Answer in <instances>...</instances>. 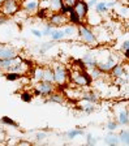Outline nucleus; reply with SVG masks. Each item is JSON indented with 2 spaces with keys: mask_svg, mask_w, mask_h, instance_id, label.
Instances as JSON below:
<instances>
[{
  "mask_svg": "<svg viewBox=\"0 0 129 146\" xmlns=\"http://www.w3.org/2000/svg\"><path fill=\"white\" fill-rule=\"evenodd\" d=\"M68 20H69V24H73V25H76V26H80L81 24H85V21L77 15V12L74 9H72L71 13L68 15Z\"/></svg>",
  "mask_w": 129,
  "mask_h": 146,
  "instance_id": "nucleus-17",
  "label": "nucleus"
},
{
  "mask_svg": "<svg viewBox=\"0 0 129 146\" xmlns=\"http://www.w3.org/2000/svg\"><path fill=\"white\" fill-rule=\"evenodd\" d=\"M121 50H123V51H126V50H129V39L124 40V42L121 43Z\"/></svg>",
  "mask_w": 129,
  "mask_h": 146,
  "instance_id": "nucleus-39",
  "label": "nucleus"
},
{
  "mask_svg": "<svg viewBox=\"0 0 129 146\" xmlns=\"http://www.w3.org/2000/svg\"><path fill=\"white\" fill-rule=\"evenodd\" d=\"M77 35H78V38H80L85 44L95 47L99 43L98 38H97V35H95V31L93 30L90 26H87L86 24H81L80 26H77Z\"/></svg>",
  "mask_w": 129,
  "mask_h": 146,
  "instance_id": "nucleus-2",
  "label": "nucleus"
},
{
  "mask_svg": "<svg viewBox=\"0 0 129 146\" xmlns=\"http://www.w3.org/2000/svg\"><path fill=\"white\" fill-rule=\"evenodd\" d=\"M33 95L30 91H22L21 93V99L24 100V102H26V103H30L31 100H33Z\"/></svg>",
  "mask_w": 129,
  "mask_h": 146,
  "instance_id": "nucleus-33",
  "label": "nucleus"
},
{
  "mask_svg": "<svg viewBox=\"0 0 129 146\" xmlns=\"http://www.w3.org/2000/svg\"><path fill=\"white\" fill-rule=\"evenodd\" d=\"M80 98L82 100H87V102H93V103H98V100H99L98 93L94 90H82Z\"/></svg>",
  "mask_w": 129,
  "mask_h": 146,
  "instance_id": "nucleus-13",
  "label": "nucleus"
},
{
  "mask_svg": "<svg viewBox=\"0 0 129 146\" xmlns=\"http://www.w3.org/2000/svg\"><path fill=\"white\" fill-rule=\"evenodd\" d=\"M21 12L20 0H3L0 1V15L5 17H13Z\"/></svg>",
  "mask_w": 129,
  "mask_h": 146,
  "instance_id": "nucleus-3",
  "label": "nucleus"
},
{
  "mask_svg": "<svg viewBox=\"0 0 129 146\" xmlns=\"http://www.w3.org/2000/svg\"><path fill=\"white\" fill-rule=\"evenodd\" d=\"M72 9H73V7H71V5H65V4H64V5L62 7V9H60V12H62L63 15L68 16V15H69V13H71V11H72Z\"/></svg>",
  "mask_w": 129,
  "mask_h": 146,
  "instance_id": "nucleus-36",
  "label": "nucleus"
},
{
  "mask_svg": "<svg viewBox=\"0 0 129 146\" xmlns=\"http://www.w3.org/2000/svg\"><path fill=\"white\" fill-rule=\"evenodd\" d=\"M77 1H78V0H63V3H64L65 5H71V7L76 5Z\"/></svg>",
  "mask_w": 129,
  "mask_h": 146,
  "instance_id": "nucleus-38",
  "label": "nucleus"
},
{
  "mask_svg": "<svg viewBox=\"0 0 129 146\" xmlns=\"http://www.w3.org/2000/svg\"><path fill=\"white\" fill-rule=\"evenodd\" d=\"M90 73V77H91L93 81H99V80L103 78V76H105L106 73L102 72L101 69H99L98 67H94V68H90V69H87Z\"/></svg>",
  "mask_w": 129,
  "mask_h": 146,
  "instance_id": "nucleus-18",
  "label": "nucleus"
},
{
  "mask_svg": "<svg viewBox=\"0 0 129 146\" xmlns=\"http://www.w3.org/2000/svg\"><path fill=\"white\" fill-rule=\"evenodd\" d=\"M106 128H107V131H116L119 128V123H117V120H108Z\"/></svg>",
  "mask_w": 129,
  "mask_h": 146,
  "instance_id": "nucleus-34",
  "label": "nucleus"
},
{
  "mask_svg": "<svg viewBox=\"0 0 129 146\" xmlns=\"http://www.w3.org/2000/svg\"><path fill=\"white\" fill-rule=\"evenodd\" d=\"M13 64H15V59H1V69L4 72H8Z\"/></svg>",
  "mask_w": 129,
  "mask_h": 146,
  "instance_id": "nucleus-30",
  "label": "nucleus"
},
{
  "mask_svg": "<svg viewBox=\"0 0 129 146\" xmlns=\"http://www.w3.org/2000/svg\"><path fill=\"white\" fill-rule=\"evenodd\" d=\"M56 44V40H50V42H43L42 44H40V47L38 48V52L39 54H44V52H47L50 48H52Z\"/></svg>",
  "mask_w": 129,
  "mask_h": 146,
  "instance_id": "nucleus-25",
  "label": "nucleus"
},
{
  "mask_svg": "<svg viewBox=\"0 0 129 146\" xmlns=\"http://www.w3.org/2000/svg\"><path fill=\"white\" fill-rule=\"evenodd\" d=\"M0 69H1V59H0Z\"/></svg>",
  "mask_w": 129,
  "mask_h": 146,
  "instance_id": "nucleus-42",
  "label": "nucleus"
},
{
  "mask_svg": "<svg viewBox=\"0 0 129 146\" xmlns=\"http://www.w3.org/2000/svg\"><path fill=\"white\" fill-rule=\"evenodd\" d=\"M19 56L17 51L9 46H0V59H15Z\"/></svg>",
  "mask_w": 129,
  "mask_h": 146,
  "instance_id": "nucleus-12",
  "label": "nucleus"
},
{
  "mask_svg": "<svg viewBox=\"0 0 129 146\" xmlns=\"http://www.w3.org/2000/svg\"><path fill=\"white\" fill-rule=\"evenodd\" d=\"M89 8L90 7L86 0H78L76 3V5L73 7V9L77 12V15L80 16L83 21H85L86 18H87V16H89Z\"/></svg>",
  "mask_w": 129,
  "mask_h": 146,
  "instance_id": "nucleus-9",
  "label": "nucleus"
},
{
  "mask_svg": "<svg viewBox=\"0 0 129 146\" xmlns=\"http://www.w3.org/2000/svg\"><path fill=\"white\" fill-rule=\"evenodd\" d=\"M55 91V84L46 81H39L35 84L33 89V94L35 97H50Z\"/></svg>",
  "mask_w": 129,
  "mask_h": 146,
  "instance_id": "nucleus-4",
  "label": "nucleus"
},
{
  "mask_svg": "<svg viewBox=\"0 0 129 146\" xmlns=\"http://www.w3.org/2000/svg\"><path fill=\"white\" fill-rule=\"evenodd\" d=\"M24 74L21 73H17V72H5L4 73V77H5L7 81H11V82H15V81H19V80L22 78Z\"/></svg>",
  "mask_w": 129,
  "mask_h": 146,
  "instance_id": "nucleus-23",
  "label": "nucleus"
},
{
  "mask_svg": "<svg viewBox=\"0 0 129 146\" xmlns=\"http://www.w3.org/2000/svg\"><path fill=\"white\" fill-rule=\"evenodd\" d=\"M83 102H85V104L81 107V110H82L85 113L90 115V113H93L94 111H95V104H97V103H93V102H87V100H83Z\"/></svg>",
  "mask_w": 129,
  "mask_h": 146,
  "instance_id": "nucleus-27",
  "label": "nucleus"
},
{
  "mask_svg": "<svg viewBox=\"0 0 129 146\" xmlns=\"http://www.w3.org/2000/svg\"><path fill=\"white\" fill-rule=\"evenodd\" d=\"M116 120H117V123H119V125L128 127L129 125V108H128V106L120 107L119 110H116Z\"/></svg>",
  "mask_w": 129,
  "mask_h": 146,
  "instance_id": "nucleus-8",
  "label": "nucleus"
},
{
  "mask_svg": "<svg viewBox=\"0 0 129 146\" xmlns=\"http://www.w3.org/2000/svg\"><path fill=\"white\" fill-rule=\"evenodd\" d=\"M85 138H86V143H87V145H90V146L97 145V142H98V140H97V138L93 136L91 133H86L85 134Z\"/></svg>",
  "mask_w": 129,
  "mask_h": 146,
  "instance_id": "nucleus-32",
  "label": "nucleus"
},
{
  "mask_svg": "<svg viewBox=\"0 0 129 146\" xmlns=\"http://www.w3.org/2000/svg\"><path fill=\"white\" fill-rule=\"evenodd\" d=\"M50 15H51V12H50L48 8H44V7H39V9L37 11V13H35V17L39 18V20H48Z\"/></svg>",
  "mask_w": 129,
  "mask_h": 146,
  "instance_id": "nucleus-22",
  "label": "nucleus"
},
{
  "mask_svg": "<svg viewBox=\"0 0 129 146\" xmlns=\"http://www.w3.org/2000/svg\"><path fill=\"white\" fill-rule=\"evenodd\" d=\"M65 38V34H64V30L63 29H54L52 33H51V39L52 40H62Z\"/></svg>",
  "mask_w": 129,
  "mask_h": 146,
  "instance_id": "nucleus-26",
  "label": "nucleus"
},
{
  "mask_svg": "<svg viewBox=\"0 0 129 146\" xmlns=\"http://www.w3.org/2000/svg\"><path fill=\"white\" fill-rule=\"evenodd\" d=\"M69 82H72L74 86L80 89H83V88H89L91 85V77H90V73L87 69H78L76 70H72L69 72Z\"/></svg>",
  "mask_w": 129,
  "mask_h": 146,
  "instance_id": "nucleus-1",
  "label": "nucleus"
},
{
  "mask_svg": "<svg viewBox=\"0 0 129 146\" xmlns=\"http://www.w3.org/2000/svg\"><path fill=\"white\" fill-rule=\"evenodd\" d=\"M54 76H55V85L58 86H63L69 81V72L62 64H58L54 68Z\"/></svg>",
  "mask_w": 129,
  "mask_h": 146,
  "instance_id": "nucleus-5",
  "label": "nucleus"
},
{
  "mask_svg": "<svg viewBox=\"0 0 129 146\" xmlns=\"http://www.w3.org/2000/svg\"><path fill=\"white\" fill-rule=\"evenodd\" d=\"M34 138H35V141H38V142H42V141H44L47 138V133L46 132H37L35 133V136H34Z\"/></svg>",
  "mask_w": 129,
  "mask_h": 146,
  "instance_id": "nucleus-35",
  "label": "nucleus"
},
{
  "mask_svg": "<svg viewBox=\"0 0 129 146\" xmlns=\"http://www.w3.org/2000/svg\"><path fill=\"white\" fill-rule=\"evenodd\" d=\"M40 1H43V0H40Z\"/></svg>",
  "mask_w": 129,
  "mask_h": 146,
  "instance_id": "nucleus-45",
  "label": "nucleus"
},
{
  "mask_svg": "<svg viewBox=\"0 0 129 146\" xmlns=\"http://www.w3.org/2000/svg\"><path fill=\"white\" fill-rule=\"evenodd\" d=\"M125 77H126V78H129V69H128V67H126V73H125Z\"/></svg>",
  "mask_w": 129,
  "mask_h": 146,
  "instance_id": "nucleus-41",
  "label": "nucleus"
},
{
  "mask_svg": "<svg viewBox=\"0 0 129 146\" xmlns=\"http://www.w3.org/2000/svg\"><path fill=\"white\" fill-rule=\"evenodd\" d=\"M0 121H1V124H4V125H9V127L17 128V123H16L13 119H11L9 116H3Z\"/></svg>",
  "mask_w": 129,
  "mask_h": 146,
  "instance_id": "nucleus-31",
  "label": "nucleus"
},
{
  "mask_svg": "<svg viewBox=\"0 0 129 146\" xmlns=\"http://www.w3.org/2000/svg\"><path fill=\"white\" fill-rule=\"evenodd\" d=\"M43 81H46V82H52V84H55L54 68H51V67H44V74H43Z\"/></svg>",
  "mask_w": 129,
  "mask_h": 146,
  "instance_id": "nucleus-21",
  "label": "nucleus"
},
{
  "mask_svg": "<svg viewBox=\"0 0 129 146\" xmlns=\"http://www.w3.org/2000/svg\"><path fill=\"white\" fill-rule=\"evenodd\" d=\"M64 5L63 0H43L40 1V7H44V8H48L50 12H60L62 7Z\"/></svg>",
  "mask_w": 129,
  "mask_h": 146,
  "instance_id": "nucleus-11",
  "label": "nucleus"
},
{
  "mask_svg": "<svg viewBox=\"0 0 129 146\" xmlns=\"http://www.w3.org/2000/svg\"><path fill=\"white\" fill-rule=\"evenodd\" d=\"M126 106H128V108H129V102H128V104H126Z\"/></svg>",
  "mask_w": 129,
  "mask_h": 146,
  "instance_id": "nucleus-43",
  "label": "nucleus"
},
{
  "mask_svg": "<svg viewBox=\"0 0 129 146\" xmlns=\"http://www.w3.org/2000/svg\"><path fill=\"white\" fill-rule=\"evenodd\" d=\"M81 59H82V61L86 64L87 69L97 67V64H98V59H97L95 56H94V55L91 54V52H86V54L83 55V56H82Z\"/></svg>",
  "mask_w": 129,
  "mask_h": 146,
  "instance_id": "nucleus-15",
  "label": "nucleus"
},
{
  "mask_svg": "<svg viewBox=\"0 0 129 146\" xmlns=\"http://www.w3.org/2000/svg\"><path fill=\"white\" fill-rule=\"evenodd\" d=\"M115 4H116L115 1H107V7H108V8H112Z\"/></svg>",
  "mask_w": 129,
  "mask_h": 146,
  "instance_id": "nucleus-40",
  "label": "nucleus"
},
{
  "mask_svg": "<svg viewBox=\"0 0 129 146\" xmlns=\"http://www.w3.org/2000/svg\"><path fill=\"white\" fill-rule=\"evenodd\" d=\"M47 21H48L50 24H52L55 27H62V26H65V25L69 24L68 16L63 15L62 12H54V13H51Z\"/></svg>",
  "mask_w": 129,
  "mask_h": 146,
  "instance_id": "nucleus-7",
  "label": "nucleus"
},
{
  "mask_svg": "<svg viewBox=\"0 0 129 146\" xmlns=\"http://www.w3.org/2000/svg\"><path fill=\"white\" fill-rule=\"evenodd\" d=\"M119 138H120V142L124 143V145H128L129 146V129H121L119 132Z\"/></svg>",
  "mask_w": 129,
  "mask_h": 146,
  "instance_id": "nucleus-28",
  "label": "nucleus"
},
{
  "mask_svg": "<svg viewBox=\"0 0 129 146\" xmlns=\"http://www.w3.org/2000/svg\"><path fill=\"white\" fill-rule=\"evenodd\" d=\"M21 12L26 15H35L40 7V0H20Z\"/></svg>",
  "mask_w": 129,
  "mask_h": 146,
  "instance_id": "nucleus-6",
  "label": "nucleus"
},
{
  "mask_svg": "<svg viewBox=\"0 0 129 146\" xmlns=\"http://www.w3.org/2000/svg\"><path fill=\"white\" fill-rule=\"evenodd\" d=\"M125 73H126V65L124 63H121V61H119V63L110 70L108 74H110L111 78L119 80V78H121V77L125 76Z\"/></svg>",
  "mask_w": 129,
  "mask_h": 146,
  "instance_id": "nucleus-10",
  "label": "nucleus"
},
{
  "mask_svg": "<svg viewBox=\"0 0 129 146\" xmlns=\"http://www.w3.org/2000/svg\"><path fill=\"white\" fill-rule=\"evenodd\" d=\"M64 34H65V36H68V38H71V36H73L74 34H77V26L76 25H73V24H68V25H65L64 26Z\"/></svg>",
  "mask_w": 129,
  "mask_h": 146,
  "instance_id": "nucleus-24",
  "label": "nucleus"
},
{
  "mask_svg": "<svg viewBox=\"0 0 129 146\" xmlns=\"http://www.w3.org/2000/svg\"><path fill=\"white\" fill-rule=\"evenodd\" d=\"M31 34H33L35 38H42L43 36V31L42 30H38V29H31Z\"/></svg>",
  "mask_w": 129,
  "mask_h": 146,
  "instance_id": "nucleus-37",
  "label": "nucleus"
},
{
  "mask_svg": "<svg viewBox=\"0 0 129 146\" xmlns=\"http://www.w3.org/2000/svg\"><path fill=\"white\" fill-rule=\"evenodd\" d=\"M43 74H44V67H37L31 70V77L35 82L43 81Z\"/></svg>",
  "mask_w": 129,
  "mask_h": 146,
  "instance_id": "nucleus-19",
  "label": "nucleus"
},
{
  "mask_svg": "<svg viewBox=\"0 0 129 146\" xmlns=\"http://www.w3.org/2000/svg\"><path fill=\"white\" fill-rule=\"evenodd\" d=\"M46 102H50V103H56V104H62L63 102H64V95H63V93L54 91L50 97H47Z\"/></svg>",
  "mask_w": 129,
  "mask_h": 146,
  "instance_id": "nucleus-16",
  "label": "nucleus"
},
{
  "mask_svg": "<svg viewBox=\"0 0 129 146\" xmlns=\"http://www.w3.org/2000/svg\"><path fill=\"white\" fill-rule=\"evenodd\" d=\"M110 11V8L107 7V1H98V4L95 5V13L97 15H99V16H103V15H106V13Z\"/></svg>",
  "mask_w": 129,
  "mask_h": 146,
  "instance_id": "nucleus-20",
  "label": "nucleus"
},
{
  "mask_svg": "<svg viewBox=\"0 0 129 146\" xmlns=\"http://www.w3.org/2000/svg\"><path fill=\"white\" fill-rule=\"evenodd\" d=\"M103 142L110 146H116V145H119V143H121L120 142V138H119V134L115 133V131H108V134L103 138Z\"/></svg>",
  "mask_w": 129,
  "mask_h": 146,
  "instance_id": "nucleus-14",
  "label": "nucleus"
},
{
  "mask_svg": "<svg viewBox=\"0 0 129 146\" xmlns=\"http://www.w3.org/2000/svg\"><path fill=\"white\" fill-rule=\"evenodd\" d=\"M83 134H85V132H83L82 129H72V131L67 132L65 136H67V138H69V140H73L77 136H83Z\"/></svg>",
  "mask_w": 129,
  "mask_h": 146,
  "instance_id": "nucleus-29",
  "label": "nucleus"
},
{
  "mask_svg": "<svg viewBox=\"0 0 129 146\" xmlns=\"http://www.w3.org/2000/svg\"><path fill=\"white\" fill-rule=\"evenodd\" d=\"M0 1H3V0H0Z\"/></svg>",
  "mask_w": 129,
  "mask_h": 146,
  "instance_id": "nucleus-44",
  "label": "nucleus"
}]
</instances>
